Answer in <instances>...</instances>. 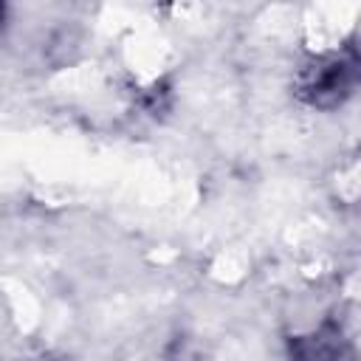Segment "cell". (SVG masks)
<instances>
[{"label":"cell","instance_id":"7a4b0ae2","mask_svg":"<svg viewBox=\"0 0 361 361\" xmlns=\"http://www.w3.org/2000/svg\"><path fill=\"white\" fill-rule=\"evenodd\" d=\"M290 358L293 361H353V353L341 330L333 324H324L313 336L296 338L290 344Z\"/></svg>","mask_w":361,"mask_h":361},{"label":"cell","instance_id":"6da1fadb","mask_svg":"<svg viewBox=\"0 0 361 361\" xmlns=\"http://www.w3.org/2000/svg\"><path fill=\"white\" fill-rule=\"evenodd\" d=\"M361 85V51L344 45L341 51H330L305 65L296 76V96L310 107L330 110L338 107L347 96Z\"/></svg>","mask_w":361,"mask_h":361}]
</instances>
